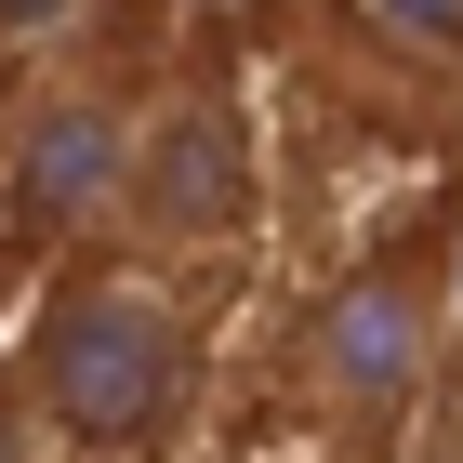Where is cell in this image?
<instances>
[{"label":"cell","mask_w":463,"mask_h":463,"mask_svg":"<svg viewBox=\"0 0 463 463\" xmlns=\"http://www.w3.org/2000/svg\"><path fill=\"white\" fill-rule=\"evenodd\" d=\"M93 0H0V40H67Z\"/></svg>","instance_id":"8992f818"},{"label":"cell","mask_w":463,"mask_h":463,"mask_svg":"<svg viewBox=\"0 0 463 463\" xmlns=\"http://www.w3.org/2000/svg\"><path fill=\"white\" fill-rule=\"evenodd\" d=\"M371 27L424 40V53H463V0H371Z\"/></svg>","instance_id":"5b68a950"},{"label":"cell","mask_w":463,"mask_h":463,"mask_svg":"<svg viewBox=\"0 0 463 463\" xmlns=\"http://www.w3.org/2000/svg\"><path fill=\"white\" fill-rule=\"evenodd\" d=\"M251 199H265V173H251V119L225 107L213 80H173V93L133 107V159H119V213H107V225L146 251V265H185V251L251 239Z\"/></svg>","instance_id":"7a4b0ae2"},{"label":"cell","mask_w":463,"mask_h":463,"mask_svg":"<svg viewBox=\"0 0 463 463\" xmlns=\"http://www.w3.org/2000/svg\"><path fill=\"white\" fill-rule=\"evenodd\" d=\"M133 80L107 67H67L40 80L27 107H14V133H0V225H14V251H80L107 239L119 213V159H133Z\"/></svg>","instance_id":"3957f363"},{"label":"cell","mask_w":463,"mask_h":463,"mask_svg":"<svg viewBox=\"0 0 463 463\" xmlns=\"http://www.w3.org/2000/svg\"><path fill=\"white\" fill-rule=\"evenodd\" d=\"M450 305H463V279H450Z\"/></svg>","instance_id":"ba28073f"},{"label":"cell","mask_w":463,"mask_h":463,"mask_svg":"<svg viewBox=\"0 0 463 463\" xmlns=\"http://www.w3.org/2000/svg\"><path fill=\"white\" fill-rule=\"evenodd\" d=\"M437 371V305L411 265H371V279H345L318 305V331H305V384L331 397V411H411Z\"/></svg>","instance_id":"277c9868"},{"label":"cell","mask_w":463,"mask_h":463,"mask_svg":"<svg viewBox=\"0 0 463 463\" xmlns=\"http://www.w3.org/2000/svg\"><path fill=\"white\" fill-rule=\"evenodd\" d=\"M424 463H463V397L437 411V437H424Z\"/></svg>","instance_id":"52a82bcc"},{"label":"cell","mask_w":463,"mask_h":463,"mask_svg":"<svg viewBox=\"0 0 463 463\" xmlns=\"http://www.w3.org/2000/svg\"><path fill=\"white\" fill-rule=\"evenodd\" d=\"M199 411V318L133 265H80L27 318V424L93 463H159Z\"/></svg>","instance_id":"6da1fadb"}]
</instances>
